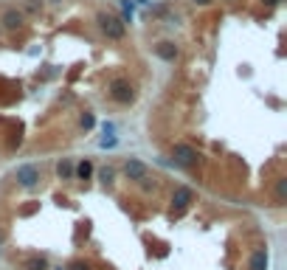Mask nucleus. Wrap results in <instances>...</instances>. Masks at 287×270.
Listing matches in <instances>:
<instances>
[{
    "mask_svg": "<svg viewBox=\"0 0 287 270\" xmlns=\"http://www.w3.org/2000/svg\"><path fill=\"white\" fill-rule=\"evenodd\" d=\"M107 96L115 101V104L129 107V104H135V99H138V90H135V85H132L129 79H124V76H115V79H110V82H107Z\"/></svg>",
    "mask_w": 287,
    "mask_h": 270,
    "instance_id": "1",
    "label": "nucleus"
},
{
    "mask_svg": "<svg viewBox=\"0 0 287 270\" xmlns=\"http://www.w3.org/2000/svg\"><path fill=\"white\" fill-rule=\"evenodd\" d=\"M96 26H99V31L107 40H124V34H127V23L121 20V17H115V15H107V12H99L96 15Z\"/></svg>",
    "mask_w": 287,
    "mask_h": 270,
    "instance_id": "2",
    "label": "nucleus"
},
{
    "mask_svg": "<svg viewBox=\"0 0 287 270\" xmlns=\"http://www.w3.org/2000/svg\"><path fill=\"white\" fill-rule=\"evenodd\" d=\"M197 158H200V152L194 150L192 144H175L172 147V164L180 166V169H192V166H197Z\"/></svg>",
    "mask_w": 287,
    "mask_h": 270,
    "instance_id": "3",
    "label": "nucleus"
},
{
    "mask_svg": "<svg viewBox=\"0 0 287 270\" xmlns=\"http://www.w3.org/2000/svg\"><path fill=\"white\" fill-rule=\"evenodd\" d=\"M15 180L23 186V189H34V186L43 180V172H40L37 164H20L15 169Z\"/></svg>",
    "mask_w": 287,
    "mask_h": 270,
    "instance_id": "4",
    "label": "nucleus"
},
{
    "mask_svg": "<svg viewBox=\"0 0 287 270\" xmlns=\"http://www.w3.org/2000/svg\"><path fill=\"white\" fill-rule=\"evenodd\" d=\"M194 197H197V194H194L192 186H178L172 192V214H183L194 203Z\"/></svg>",
    "mask_w": 287,
    "mask_h": 270,
    "instance_id": "5",
    "label": "nucleus"
},
{
    "mask_svg": "<svg viewBox=\"0 0 287 270\" xmlns=\"http://www.w3.org/2000/svg\"><path fill=\"white\" fill-rule=\"evenodd\" d=\"M124 178L129 180V183H141L147 175H150V169H147V164L144 161H138V158H129L127 164H124Z\"/></svg>",
    "mask_w": 287,
    "mask_h": 270,
    "instance_id": "6",
    "label": "nucleus"
},
{
    "mask_svg": "<svg viewBox=\"0 0 287 270\" xmlns=\"http://www.w3.org/2000/svg\"><path fill=\"white\" fill-rule=\"evenodd\" d=\"M0 26L6 31H20L23 26H26V15H23L20 9H6L3 17H0Z\"/></svg>",
    "mask_w": 287,
    "mask_h": 270,
    "instance_id": "7",
    "label": "nucleus"
},
{
    "mask_svg": "<svg viewBox=\"0 0 287 270\" xmlns=\"http://www.w3.org/2000/svg\"><path fill=\"white\" fill-rule=\"evenodd\" d=\"M152 51H155V57L164 59V62H175V59L180 57V48L172 43V40H161V43L155 45Z\"/></svg>",
    "mask_w": 287,
    "mask_h": 270,
    "instance_id": "8",
    "label": "nucleus"
},
{
    "mask_svg": "<svg viewBox=\"0 0 287 270\" xmlns=\"http://www.w3.org/2000/svg\"><path fill=\"white\" fill-rule=\"evenodd\" d=\"M270 264V256H267V248H259L251 253V262H248V270H267Z\"/></svg>",
    "mask_w": 287,
    "mask_h": 270,
    "instance_id": "9",
    "label": "nucleus"
},
{
    "mask_svg": "<svg viewBox=\"0 0 287 270\" xmlns=\"http://www.w3.org/2000/svg\"><path fill=\"white\" fill-rule=\"evenodd\" d=\"M20 12L23 15H29V17H40L45 12V0H23Z\"/></svg>",
    "mask_w": 287,
    "mask_h": 270,
    "instance_id": "10",
    "label": "nucleus"
},
{
    "mask_svg": "<svg viewBox=\"0 0 287 270\" xmlns=\"http://www.w3.org/2000/svg\"><path fill=\"white\" fill-rule=\"evenodd\" d=\"M73 169H76V164H73L71 158H62L57 164V178L59 180H73Z\"/></svg>",
    "mask_w": 287,
    "mask_h": 270,
    "instance_id": "11",
    "label": "nucleus"
},
{
    "mask_svg": "<svg viewBox=\"0 0 287 270\" xmlns=\"http://www.w3.org/2000/svg\"><path fill=\"white\" fill-rule=\"evenodd\" d=\"M23 270H51V264H48L45 256H29V259L23 262Z\"/></svg>",
    "mask_w": 287,
    "mask_h": 270,
    "instance_id": "12",
    "label": "nucleus"
},
{
    "mask_svg": "<svg viewBox=\"0 0 287 270\" xmlns=\"http://www.w3.org/2000/svg\"><path fill=\"white\" fill-rule=\"evenodd\" d=\"M90 175H93V164L90 161H82V164H76V169H73V178H79V180H90Z\"/></svg>",
    "mask_w": 287,
    "mask_h": 270,
    "instance_id": "13",
    "label": "nucleus"
},
{
    "mask_svg": "<svg viewBox=\"0 0 287 270\" xmlns=\"http://www.w3.org/2000/svg\"><path fill=\"white\" fill-rule=\"evenodd\" d=\"M99 180L104 186H113L115 183V169H113V166H101V169H99Z\"/></svg>",
    "mask_w": 287,
    "mask_h": 270,
    "instance_id": "14",
    "label": "nucleus"
},
{
    "mask_svg": "<svg viewBox=\"0 0 287 270\" xmlns=\"http://www.w3.org/2000/svg\"><path fill=\"white\" fill-rule=\"evenodd\" d=\"M276 200H279V206L287 200V178H279V180H276Z\"/></svg>",
    "mask_w": 287,
    "mask_h": 270,
    "instance_id": "15",
    "label": "nucleus"
},
{
    "mask_svg": "<svg viewBox=\"0 0 287 270\" xmlns=\"http://www.w3.org/2000/svg\"><path fill=\"white\" fill-rule=\"evenodd\" d=\"M96 124V115L93 113H82V118H79V127L82 129H90Z\"/></svg>",
    "mask_w": 287,
    "mask_h": 270,
    "instance_id": "16",
    "label": "nucleus"
},
{
    "mask_svg": "<svg viewBox=\"0 0 287 270\" xmlns=\"http://www.w3.org/2000/svg\"><path fill=\"white\" fill-rule=\"evenodd\" d=\"M68 270H93L87 262H82V259H76V262H71L68 264Z\"/></svg>",
    "mask_w": 287,
    "mask_h": 270,
    "instance_id": "17",
    "label": "nucleus"
},
{
    "mask_svg": "<svg viewBox=\"0 0 287 270\" xmlns=\"http://www.w3.org/2000/svg\"><path fill=\"white\" fill-rule=\"evenodd\" d=\"M192 3H197V6H211L214 0H192Z\"/></svg>",
    "mask_w": 287,
    "mask_h": 270,
    "instance_id": "18",
    "label": "nucleus"
},
{
    "mask_svg": "<svg viewBox=\"0 0 287 270\" xmlns=\"http://www.w3.org/2000/svg\"><path fill=\"white\" fill-rule=\"evenodd\" d=\"M262 3H265V6H279L281 0H262Z\"/></svg>",
    "mask_w": 287,
    "mask_h": 270,
    "instance_id": "19",
    "label": "nucleus"
},
{
    "mask_svg": "<svg viewBox=\"0 0 287 270\" xmlns=\"http://www.w3.org/2000/svg\"><path fill=\"white\" fill-rule=\"evenodd\" d=\"M3 242H6V234H3V231H0V245H3Z\"/></svg>",
    "mask_w": 287,
    "mask_h": 270,
    "instance_id": "20",
    "label": "nucleus"
},
{
    "mask_svg": "<svg viewBox=\"0 0 287 270\" xmlns=\"http://www.w3.org/2000/svg\"><path fill=\"white\" fill-rule=\"evenodd\" d=\"M225 3H234V0H225Z\"/></svg>",
    "mask_w": 287,
    "mask_h": 270,
    "instance_id": "21",
    "label": "nucleus"
}]
</instances>
